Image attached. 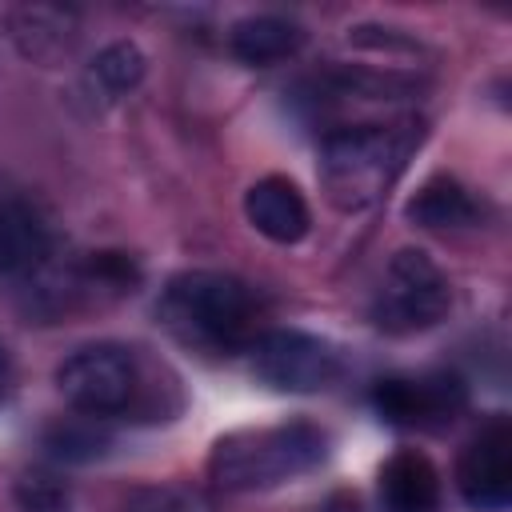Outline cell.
<instances>
[{"label":"cell","instance_id":"1","mask_svg":"<svg viewBox=\"0 0 512 512\" xmlns=\"http://www.w3.org/2000/svg\"><path fill=\"white\" fill-rule=\"evenodd\" d=\"M424 128L416 116L392 124H348L320 140L316 180L336 212L372 208L404 172Z\"/></svg>","mask_w":512,"mask_h":512},{"label":"cell","instance_id":"2","mask_svg":"<svg viewBox=\"0 0 512 512\" xmlns=\"http://www.w3.org/2000/svg\"><path fill=\"white\" fill-rule=\"evenodd\" d=\"M156 312L164 328L196 352H244L260 332L256 292L240 276L212 268L172 276L160 292Z\"/></svg>","mask_w":512,"mask_h":512},{"label":"cell","instance_id":"3","mask_svg":"<svg viewBox=\"0 0 512 512\" xmlns=\"http://www.w3.org/2000/svg\"><path fill=\"white\" fill-rule=\"evenodd\" d=\"M328 452L324 428L308 420L224 432L212 444L208 476L224 492H264L312 472Z\"/></svg>","mask_w":512,"mask_h":512},{"label":"cell","instance_id":"4","mask_svg":"<svg viewBox=\"0 0 512 512\" xmlns=\"http://www.w3.org/2000/svg\"><path fill=\"white\" fill-rule=\"evenodd\" d=\"M60 240L48 212L20 188L0 184V284H16L28 296H60V280L72 276L60 268Z\"/></svg>","mask_w":512,"mask_h":512},{"label":"cell","instance_id":"5","mask_svg":"<svg viewBox=\"0 0 512 512\" xmlns=\"http://www.w3.org/2000/svg\"><path fill=\"white\" fill-rule=\"evenodd\" d=\"M452 308V284L440 272V264L424 248H400L380 280V292L372 300L376 328L392 336H412L424 328H436Z\"/></svg>","mask_w":512,"mask_h":512},{"label":"cell","instance_id":"6","mask_svg":"<svg viewBox=\"0 0 512 512\" xmlns=\"http://www.w3.org/2000/svg\"><path fill=\"white\" fill-rule=\"evenodd\" d=\"M56 388L76 412H84L92 420L120 416L132 408V400L140 392L136 356L124 344H84L60 360Z\"/></svg>","mask_w":512,"mask_h":512},{"label":"cell","instance_id":"7","mask_svg":"<svg viewBox=\"0 0 512 512\" xmlns=\"http://www.w3.org/2000/svg\"><path fill=\"white\" fill-rule=\"evenodd\" d=\"M244 352H248L252 376L276 392H320L340 376L336 344L300 328L256 332Z\"/></svg>","mask_w":512,"mask_h":512},{"label":"cell","instance_id":"8","mask_svg":"<svg viewBox=\"0 0 512 512\" xmlns=\"http://www.w3.org/2000/svg\"><path fill=\"white\" fill-rule=\"evenodd\" d=\"M468 392L452 372L384 376L372 384V408L396 428H440L464 408Z\"/></svg>","mask_w":512,"mask_h":512},{"label":"cell","instance_id":"9","mask_svg":"<svg viewBox=\"0 0 512 512\" xmlns=\"http://www.w3.org/2000/svg\"><path fill=\"white\" fill-rule=\"evenodd\" d=\"M456 488L476 512H504L512 500V428L504 416L488 420L456 464Z\"/></svg>","mask_w":512,"mask_h":512},{"label":"cell","instance_id":"10","mask_svg":"<svg viewBox=\"0 0 512 512\" xmlns=\"http://www.w3.org/2000/svg\"><path fill=\"white\" fill-rule=\"evenodd\" d=\"M244 216L272 244H296L312 228L308 200H304V192L288 176H264V180H256L244 192Z\"/></svg>","mask_w":512,"mask_h":512},{"label":"cell","instance_id":"11","mask_svg":"<svg viewBox=\"0 0 512 512\" xmlns=\"http://www.w3.org/2000/svg\"><path fill=\"white\" fill-rule=\"evenodd\" d=\"M380 500L384 512H440V472L436 464L404 448L380 468Z\"/></svg>","mask_w":512,"mask_h":512},{"label":"cell","instance_id":"12","mask_svg":"<svg viewBox=\"0 0 512 512\" xmlns=\"http://www.w3.org/2000/svg\"><path fill=\"white\" fill-rule=\"evenodd\" d=\"M304 44V28L288 16H272V12H260V16H244L232 24L228 32V52L240 60V64H276V60H288L296 48Z\"/></svg>","mask_w":512,"mask_h":512},{"label":"cell","instance_id":"13","mask_svg":"<svg viewBox=\"0 0 512 512\" xmlns=\"http://www.w3.org/2000/svg\"><path fill=\"white\" fill-rule=\"evenodd\" d=\"M404 212L420 228H468L480 220V200L456 176H432L420 184Z\"/></svg>","mask_w":512,"mask_h":512},{"label":"cell","instance_id":"14","mask_svg":"<svg viewBox=\"0 0 512 512\" xmlns=\"http://www.w3.org/2000/svg\"><path fill=\"white\" fill-rule=\"evenodd\" d=\"M8 28H12V40L20 44L24 56L48 60V56H56L60 48H68L72 12L48 8V4H24V8H12V12H8Z\"/></svg>","mask_w":512,"mask_h":512},{"label":"cell","instance_id":"15","mask_svg":"<svg viewBox=\"0 0 512 512\" xmlns=\"http://www.w3.org/2000/svg\"><path fill=\"white\" fill-rule=\"evenodd\" d=\"M144 68H148L144 52L132 40H116V44H108V48L96 52V60H92V84H100L104 96H124V92H132L144 80Z\"/></svg>","mask_w":512,"mask_h":512},{"label":"cell","instance_id":"16","mask_svg":"<svg viewBox=\"0 0 512 512\" xmlns=\"http://www.w3.org/2000/svg\"><path fill=\"white\" fill-rule=\"evenodd\" d=\"M120 512H216V504L208 500V492L168 480V484H144L128 492Z\"/></svg>","mask_w":512,"mask_h":512},{"label":"cell","instance_id":"17","mask_svg":"<svg viewBox=\"0 0 512 512\" xmlns=\"http://www.w3.org/2000/svg\"><path fill=\"white\" fill-rule=\"evenodd\" d=\"M44 444H48V452H52L56 460L88 464V460L104 456L112 440H108V432H100L96 424H84V420H60V424L48 428Z\"/></svg>","mask_w":512,"mask_h":512},{"label":"cell","instance_id":"18","mask_svg":"<svg viewBox=\"0 0 512 512\" xmlns=\"http://www.w3.org/2000/svg\"><path fill=\"white\" fill-rule=\"evenodd\" d=\"M80 280L84 284H104V288H112V292H132V284L140 280V268H136V260L128 256V252H92V256H84V264H80Z\"/></svg>","mask_w":512,"mask_h":512},{"label":"cell","instance_id":"19","mask_svg":"<svg viewBox=\"0 0 512 512\" xmlns=\"http://www.w3.org/2000/svg\"><path fill=\"white\" fill-rule=\"evenodd\" d=\"M20 512H68V484L48 472H24L12 488Z\"/></svg>","mask_w":512,"mask_h":512},{"label":"cell","instance_id":"20","mask_svg":"<svg viewBox=\"0 0 512 512\" xmlns=\"http://www.w3.org/2000/svg\"><path fill=\"white\" fill-rule=\"evenodd\" d=\"M8 384H12V364H8V352H4V344H0V396L8 392Z\"/></svg>","mask_w":512,"mask_h":512}]
</instances>
